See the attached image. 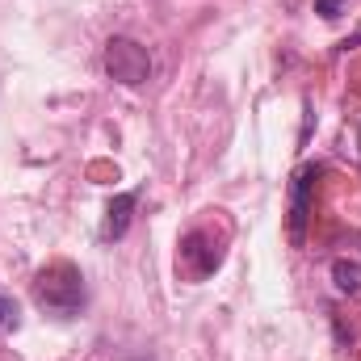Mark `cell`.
Wrapping results in <instances>:
<instances>
[{
  "mask_svg": "<svg viewBox=\"0 0 361 361\" xmlns=\"http://www.w3.org/2000/svg\"><path fill=\"white\" fill-rule=\"evenodd\" d=\"M180 261H185V269L193 273V277H206V273L219 269V261H223V248L214 244V235L210 231H189L185 240H180Z\"/></svg>",
  "mask_w": 361,
  "mask_h": 361,
  "instance_id": "4",
  "label": "cell"
},
{
  "mask_svg": "<svg viewBox=\"0 0 361 361\" xmlns=\"http://www.w3.org/2000/svg\"><path fill=\"white\" fill-rule=\"evenodd\" d=\"M34 298H38L42 311H51V315H59V319H72V315L80 311V302H85V277H80L76 265L55 261V265H47V269L38 273Z\"/></svg>",
  "mask_w": 361,
  "mask_h": 361,
  "instance_id": "1",
  "label": "cell"
},
{
  "mask_svg": "<svg viewBox=\"0 0 361 361\" xmlns=\"http://www.w3.org/2000/svg\"><path fill=\"white\" fill-rule=\"evenodd\" d=\"M13 324H17V302H13L8 294H0V332L13 328Z\"/></svg>",
  "mask_w": 361,
  "mask_h": 361,
  "instance_id": "7",
  "label": "cell"
},
{
  "mask_svg": "<svg viewBox=\"0 0 361 361\" xmlns=\"http://www.w3.org/2000/svg\"><path fill=\"white\" fill-rule=\"evenodd\" d=\"M332 277H336V290L341 294H361V265L357 261H336L332 265Z\"/></svg>",
  "mask_w": 361,
  "mask_h": 361,
  "instance_id": "6",
  "label": "cell"
},
{
  "mask_svg": "<svg viewBox=\"0 0 361 361\" xmlns=\"http://www.w3.org/2000/svg\"><path fill=\"white\" fill-rule=\"evenodd\" d=\"M315 177H319V164H302V169H294V177H290V210H286V231H290V244H294V248H302V244H307V219H311Z\"/></svg>",
  "mask_w": 361,
  "mask_h": 361,
  "instance_id": "3",
  "label": "cell"
},
{
  "mask_svg": "<svg viewBox=\"0 0 361 361\" xmlns=\"http://www.w3.org/2000/svg\"><path fill=\"white\" fill-rule=\"evenodd\" d=\"M105 72L118 85H143L152 76V55L135 38H109L105 42Z\"/></svg>",
  "mask_w": 361,
  "mask_h": 361,
  "instance_id": "2",
  "label": "cell"
},
{
  "mask_svg": "<svg viewBox=\"0 0 361 361\" xmlns=\"http://www.w3.org/2000/svg\"><path fill=\"white\" fill-rule=\"evenodd\" d=\"M130 210H135V193H118V197L105 206L101 240H122V235H126V227H130Z\"/></svg>",
  "mask_w": 361,
  "mask_h": 361,
  "instance_id": "5",
  "label": "cell"
},
{
  "mask_svg": "<svg viewBox=\"0 0 361 361\" xmlns=\"http://www.w3.org/2000/svg\"><path fill=\"white\" fill-rule=\"evenodd\" d=\"M315 8H319V13H324L328 21H332V17H341V8H345V0H319Z\"/></svg>",
  "mask_w": 361,
  "mask_h": 361,
  "instance_id": "8",
  "label": "cell"
},
{
  "mask_svg": "<svg viewBox=\"0 0 361 361\" xmlns=\"http://www.w3.org/2000/svg\"><path fill=\"white\" fill-rule=\"evenodd\" d=\"M353 47H361V30H357V34H349V38L341 42V51H353Z\"/></svg>",
  "mask_w": 361,
  "mask_h": 361,
  "instance_id": "9",
  "label": "cell"
}]
</instances>
